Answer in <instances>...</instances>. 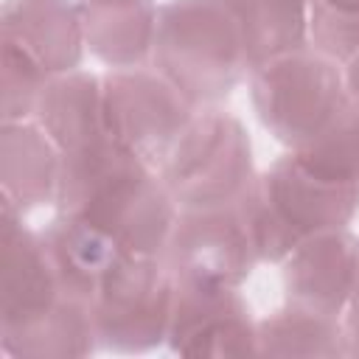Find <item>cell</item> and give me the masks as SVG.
<instances>
[{
	"label": "cell",
	"instance_id": "cell-11",
	"mask_svg": "<svg viewBox=\"0 0 359 359\" xmlns=\"http://www.w3.org/2000/svg\"><path fill=\"white\" fill-rule=\"evenodd\" d=\"M17 208L3 202V272H0V334L17 331L42 314H48L59 300L62 289L50 266L42 236L22 224Z\"/></svg>",
	"mask_w": 359,
	"mask_h": 359
},
{
	"label": "cell",
	"instance_id": "cell-1",
	"mask_svg": "<svg viewBox=\"0 0 359 359\" xmlns=\"http://www.w3.org/2000/svg\"><path fill=\"white\" fill-rule=\"evenodd\" d=\"M261 261L278 264L325 230H342L359 210V151L348 115L306 149H289L238 199Z\"/></svg>",
	"mask_w": 359,
	"mask_h": 359
},
{
	"label": "cell",
	"instance_id": "cell-9",
	"mask_svg": "<svg viewBox=\"0 0 359 359\" xmlns=\"http://www.w3.org/2000/svg\"><path fill=\"white\" fill-rule=\"evenodd\" d=\"M258 323L238 286L177 280L168 351L180 356H247L255 353Z\"/></svg>",
	"mask_w": 359,
	"mask_h": 359
},
{
	"label": "cell",
	"instance_id": "cell-21",
	"mask_svg": "<svg viewBox=\"0 0 359 359\" xmlns=\"http://www.w3.org/2000/svg\"><path fill=\"white\" fill-rule=\"evenodd\" d=\"M3 45V93H0V112L6 121H25L36 112L42 90L53 76H48L36 62H31L22 50Z\"/></svg>",
	"mask_w": 359,
	"mask_h": 359
},
{
	"label": "cell",
	"instance_id": "cell-4",
	"mask_svg": "<svg viewBox=\"0 0 359 359\" xmlns=\"http://www.w3.org/2000/svg\"><path fill=\"white\" fill-rule=\"evenodd\" d=\"M252 107L261 123L289 149L325 137L348 115V90L339 62L300 48L252 70Z\"/></svg>",
	"mask_w": 359,
	"mask_h": 359
},
{
	"label": "cell",
	"instance_id": "cell-12",
	"mask_svg": "<svg viewBox=\"0 0 359 359\" xmlns=\"http://www.w3.org/2000/svg\"><path fill=\"white\" fill-rule=\"evenodd\" d=\"M0 42L22 50L48 76L73 73L84 53L81 11L70 0H6Z\"/></svg>",
	"mask_w": 359,
	"mask_h": 359
},
{
	"label": "cell",
	"instance_id": "cell-5",
	"mask_svg": "<svg viewBox=\"0 0 359 359\" xmlns=\"http://www.w3.org/2000/svg\"><path fill=\"white\" fill-rule=\"evenodd\" d=\"M160 180L180 210L238 202L255 180L252 146L241 121L216 107L194 112L163 160Z\"/></svg>",
	"mask_w": 359,
	"mask_h": 359
},
{
	"label": "cell",
	"instance_id": "cell-22",
	"mask_svg": "<svg viewBox=\"0 0 359 359\" xmlns=\"http://www.w3.org/2000/svg\"><path fill=\"white\" fill-rule=\"evenodd\" d=\"M345 90H348V126L359 151V53L345 62Z\"/></svg>",
	"mask_w": 359,
	"mask_h": 359
},
{
	"label": "cell",
	"instance_id": "cell-17",
	"mask_svg": "<svg viewBox=\"0 0 359 359\" xmlns=\"http://www.w3.org/2000/svg\"><path fill=\"white\" fill-rule=\"evenodd\" d=\"M238 22L250 73L309 42V0H224Z\"/></svg>",
	"mask_w": 359,
	"mask_h": 359
},
{
	"label": "cell",
	"instance_id": "cell-20",
	"mask_svg": "<svg viewBox=\"0 0 359 359\" xmlns=\"http://www.w3.org/2000/svg\"><path fill=\"white\" fill-rule=\"evenodd\" d=\"M311 48L348 62L359 53V0H309Z\"/></svg>",
	"mask_w": 359,
	"mask_h": 359
},
{
	"label": "cell",
	"instance_id": "cell-8",
	"mask_svg": "<svg viewBox=\"0 0 359 359\" xmlns=\"http://www.w3.org/2000/svg\"><path fill=\"white\" fill-rule=\"evenodd\" d=\"M163 261L177 280L241 286L261 261L241 202L180 210Z\"/></svg>",
	"mask_w": 359,
	"mask_h": 359
},
{
	"label": "cell",
	"instance_id": "cell-2",
	"mask_svg": "<svg viewBox=\"0 0 359 359\" xmlns=\"http://www.w3.org/2000/svg\"><path fill=\"white\" fill-rule=\"evenodd\" d=\"M56 208L93 222L137 258H163L180 216L160 174L112 137L62 154Z\"/></svg>",
	"mask_w": 359,
	"mask_h": 359
},
{
	"label": "cell",
	"instance_id": "cell-23",
	"mask_svg": "<svg viewBox=\"0 0 359 359\" xmlns=\"http://www.w3.org/2000/svg\"><path fill=\"white\" fill-rule=\"evenodd\" d=\"M345 345H348V356H359V272H356V283L351 292V300L345 306Z\"/></svg>",
	"mask_w": 359,
	"mask_h": 359
},
{
	"label": "cell",
	"instance_id": "cell-19",
	"mask_svg": "<svg viewBox=\"0 0 359 359\" xmlns=\"http://www.w3.org/2000/svg\"><path fill=\"white\" fill-rule=\"evenodd\" d=\"M255 353L261 356H348L345 328L337 317H325L286 303L275 314L258 320Z\"/></svg>",
	"mask_w": 359,
	"mask_h": 359
},
{
	"label": "cell",
	"instance_id": "cell-7",
	"mask_svg": "<svg viewBox=\"0 0 359 359\" xmlns=\"http://www.w3.org/2000/svg\"><path fill=\"white\" fill-rule=\"evenodd\" d=\"M101 81L107 135L146 165L160 168L196 107L157 70H109Z\"/></svg>",
	"mask_w": 359,
	"mask_h": 359
},
{
	"label": "cell",
	"instance_id": "cell-6",
	"mask_svg": "<svg viewBox=\"0 0 359 359\" xmlns=\"http://www.w3.org/2000/svg\"><path fill=\"white\" fill-rule=\"evenodd\" d=\"M177 278L163 258L123 255L101 280L90 314L98 348L146 353L168 339Z\"/></svg>",
	"mask_w": 359,
	"mask_h": 359
},
{
	"label": "cell",
	"instance_id": "cell-3",
	"mask_svg": "<svg viewBox=\"0 0 359 359\" xmlns=\"http://www.w3.org/2000/svg\"><path fill=\"white\" fill-rule=\"evenodd\" d=\"M151 65L194 107L219 104L250 70L238 22L224 0H168L160 6Z\"/></svg>",
	"mask_w": 359,
	"mask_h": 359
},
{
	"label": "cell",
	"instance_id": "cell-15",
	"mask_svg": "<svg viewBox=\"0 0 359 359\" xmlns=\"http://www.w3.org/2000/svg\"><path fill=\"white\" fill-rule=\"evenodd\" d=\"M34 118L62 154L107 140L104 81L84 70L53 76L42 90Z\"/></svg>",
	"mask_w": 359,
	"mask_h": 359
},
{
	"label": "cell",
	"instance_id": "cell-18",
	"mask_svg": "<svg viewBox=\"0 0 359 359\" xmlns=\"http://www.w3.org/2000/svg\"><path fill=\"white\" fill-rule=\"evenodd\" d=\"M0 345L8 356H31V359H65V356H87L98 348L90 306L62 297L48 314L39 320L0 334Z\"/></svg>",
	"mask_w": 359,
	"mask_h": 359
},
{
	"label": "cell",
	"instance_id": "cell-16",
	"mask_svg": "<svg viewBox=\"0 0 359 359\" xmlns=\"http://www.w3.org/2000/svg\"><path fill=\"white\" fill-rule=\"evenodd\" d=\"M84 42L112 70L140 67L151 59L157 6L151 0H81Z\"/></svg>",
	"mask_w": 359,
	"mask_h": 359
},
{
	"label": "cell",
	"instance_id": "cell-14",
	"mask_svg": "<svg viewBox=\"0 0 359 359\" xmlns=\"http://www.w3.org/2000/svg\"><path fill=\"white\" fill-rule=\"evenodd\" d=\"M62 151L39 123L6 121L0 135V185L3 202L28 213L56 202Z\"/></svg>",
	"mask_w": 359,
	"mask_h": 359
},
{
	"label": "cell",
	"instance_id": "cell-10",
	"mask_svg": "<svg viewBox=\"0 0 359 359\" xmlns=\"http://www.w3.org/2000/svg\"><path fill=\"white\" fill-rule=\"evenodd\" d=\"M356 272L359 241L345 227L309 236L283 261L286 303L339 320L351 300Z\"/></svg>",
	"mask_w": 359,
	"mask_h": 359
},
{
	"label": "cell",
	"instance_id": "cell-13",
	"mask_svg": "<svg viewBox=\"0 0 359 359\" xmlns=\"http://www.w3.org/2000/svg\"><path fill=\"white\" fill-rule=\"evenodd\" d=\"M62 297L90 306L104 275L126 255L112 236L81 216L56 213L39 233Z\"/></svg>",
	"mask_w": 359,
	"mask_h": 359
}]
</instances>
